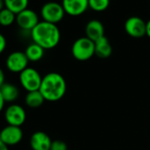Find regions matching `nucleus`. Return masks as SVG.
<instances>
[{
  "label": "nucleus",
  "mask_w": 150,
  "mask_h": 150,
  "mask_svg": "<svg viewBox=\"0 0 150 150\" xmlns=\"http://www.w3.org/2000/svg\"><path fill=\"white\" fill-rule=\"evenodd\" d=\"M28 0H5V7L16 15L28 9Z\"/></svg>",
  "instance_id": "nucleus-18"
},
{
  "label": "nucleus",
  "mask_w": 150,
  "mask_h": 150,
  "mask_svg": "<svg viewBox=\"0 0 150 150\" xmlns=\"http://www.w3.org/2000/svg\"><path fill=\"white\" fill-rule=\"evenodd\" d=\"M32 40L44 50H51L57 46L60 42V30L56 24L40 21L30 32Z\"/></svg>",
  "instance_id": "nucleus-2"
},
{
  "label": "nucleus",
  "mask_w": 150,
  "mask_h": 150,
  "mask_svg": "<svg viewBox=\"0 0 150 150\" xmlns=\"http://www.w3.org/2000/svg\"><path fill=\"white\" fill-rule=\"evenodd\" d=\"M44 51H45V50L43 48H42L40 45L36 44V43L33 42L27 47V49L25 50V54L30 62H37L43 57Z\"/></svg>",
  "instance_id": "nucleus-17"
},
{
  "label": "nucleus",
  "mask_w": 150,
  "mask_h": 150,
  "mask_svg": "<svg viewBox=\"0 0 150 150\" xmlns=\"http://www.w3.org/2000/svg\"><path fill=\"white\" fill-rule=\"evenodd\" d=\"M6 48V37L0 34V54H2Z\"/></svg>",
  "instance_id": "nucleus-22"
},
{
  "label": "nucleus",
  "mask_w": 150,
  "mask_h": 150,
  "mask_svg": "<svg viewBox=\"0 0 150 150\" xmlns=\"http://www.w3.org/2000/svg\"><path fill=\"white\" fill-rule=\"evenodd\" d=\"M51 143L50 137L42 131L34 132L29 141L32 150H50Z\"/></svg>",
  "instance_id": "nucleus-12"
},
{
  "label": "nucleus",
  "mask_w": 150,
  "mask_h": 150,
  "mask_svg": "<svg viewBox=\"0 0 150 150\" xmlns=\"http://www.w3.org/2000/svg\"><path fill=\"white\" fill-rule=\"evenodd\" d=\"M62 6L66 14L70 16H81L89 8L88 0H62Z\"/></svg>",
  "instance_id": "nucleus-11"
},
{
  "label": "nucleus",
  "mask_w": 150,
  "mask_h": 150,
  "mask_svg": "<svg viewBox=\"0 0 150 150\" xmlns=\"http://www.w3.org/2000/svg\"><path fill=\"white\" fill-rule=\"evenodd\" d=\"M5 80H6V75H5V72H4V71H3L1 68H0V88H1V87L6 83Z\"/></svg>",
  "instance_id": "nucleus-23"
},
{
  "label": "nucleus",
  "mask_w": 150,
  "mask_h": 150,
  "mask_svg": "<svg viewBox=\"0 0 150 150\" xmlns=\"http://www.w3.org/2000/svg\"><path fill=\"white\" fill-rule=\"evenodd\" d=\"M39 22L37 13L31 9H26L16 15V23L23 30L31 32Z\"/></svg>",
  "instance_id": "nucleus-10"
},
{
  "label": "nucleus",
  "mask_w": 150,
  "mask_h": 150,
  "mask_svg": "<svg viewBox=\"0 0 150 150\" xmlns=\"http://www.w3.org/2000/svg\"><path fill=\"white\" fill-rule=\"evenodd\" d=\"M66 81L58 72L51 71L42 77L39 91L43 96L45 101L57 102L61 100L66 93Z\"/></svg>",
  "instance_id": "nucleus-1"
},
{
  "label": "nucleus",
  "mask_w": 150,
  "mask_h": 150,
  "mask_svg": "<svg viewBox=\"0 0 150 150\" xmlns=\"http://www.w3.org/2000/svg\"><path fill=\"white\" fill-rule=\"evenodd\" d=\"M0 150H9L8 149V146H6L1 140H0Z\"/></svg>",
  "instance_id": "nucleus-25"
},
{
  "label": "nucleus",
  "mask_w": 150,
  "mask_h": 150,
  "mask_svg": "<svg viewBox=\"0 0 150 150\" xmlns=\"http://www.w3.org/2000/svg\"><path fill=\"white\" fill-rule=\"evenodd\" d=\"M146 35L150 38V20L146 22Z\"/></svg>",
  "instance_id": "nucleus-26"
},
{
  "label": "nucleus",
  "mask_w": 150,
  "mask_h": 150,
  "mask_svg": "<svg viewBox=\"0 0 150 150\" xmlns=\"http://www.w3.org/2000/svg\"><path fill=\"white\" fill-rule=\"evenodd\" d=\"M71 54L76 60H89L95 56V42L86 36L78 38L71 46Z\"/></svg>",
  "instance_id": "nucleus-3"
},
{
  "label": "nucleus",
  "mask_w": 150,
  "mask_h": 150,
  "mask_svg": "<svg viewBox=\"0 0 150 150\" xmlns=\"http://www.w3.org/2000/svg\"><path fill=\"white\" fill-rule=\"evenodd\" d=\"M42 77L40 72L32 67H28L20 73V83L21 87L28 92L36 91L40 89Z\"/></svg>",
  "instance_id": "nucleus-4"
},
{
  "label": "nucleus",
  "mask_w": 150,
  "mask_h": 150,
  "mask_svg": "<svg viewBox=\"0 0 150 150\" xmlns=\"http://www.w3.org/2000/svg\"><path fill=\"white\" fill-rule=\"evenodd\" d=\"M0 92H1L6 103L15 102L20 96V91L18 88L12 83H5L0 88Z\"/></svg>",
  "instance_id": "nucleus-15"
},
{
  "label": "nucleus",
  "mask_w": 150,
  "mask_h": 150,
  "mask_svg": "<svg viewBox=\"0 0 150 150\" xmlns=\"http://www.w3.org/2000/svg\"><path fill=\"white\" fill-rule=\"evenodd\" d=\"M44 102H45V99L39 90L28 92L25 97L26 105L31 109H36V108L41 107Z\"/></svg>",
  "instance_id": "nucleus-16"
},
{
  "label": "nucleus",
  "mask_w": 150,
  "mask_h": 150,
  "mask_svg": "<svg viewBox=\"0 0 150 150\" xmlns=\"http://www.w3.org/2000/svg\"><path fill=\"white\" fill-rule=\"evenodd\" d=\"M5 103H6V102H5V100H4V98H3V96H2L1 92H0V112H1V111L4 110Z\"/></svg>",
  "instance_id": "nucleus-24"
},
{
  "label": "nucleus",
  "mask_w": 150,
  "mask_h": 150,
  "mask_svg": "<svg viewBox=\"0 0 150 150\" xmlns=\"http://www.w3.org/2000/svg\"><path fill=\"white\" fill-rule=\"evenodd\" d=\"M16 21V14L7 8L0 11V25L3 27H9Z\"/></svg>",
  "instance_id": "nucleus-19"
},
{
  "label": "nucleus",
  "mask_w": 150,
  "mask_h": 150,
  "mask_svg": "<svg viewBox=\"0 0 150 150\" xmlns=\"http://www.w3.org/2000/svg\"><path fill=\"white\" fill-rule=\"evenodd\" d=\"M50 150H68V146L66 143L60 139L52 140Z\"/></svg>",
  "instance_id": "nucleus-21"
},
{
  "label": "nucleus",
  "mask_w": 150,
  "mask_h": 150,
  "mask_svg": "<svg viewBox=\"0 0 150 150\" xmlns=\"http://www.w3.org/2000/svg\"><path fill=\"white\" fill-rule=\"evenodd\" d=\"M86 37L93 42L99 40L104 35V27L103 24L97 20H92L88 21L85 28Z\"/></svg>",
  "instance_id": "nucleus-13"
},
{
  "label": "nucleus",
  "mask_w": 150,
  "mask_h": 150,
  "mask_svg": "<svg viewBox=\"0 0 150 150\" xmlns=\"http://www.w3.org/2000/svg\"><path fill=\"white\" fill-rule=\"evenodd\" d=\"M125 33L132 38H141L146 35V22L138 16L129 17L125 22Z\"/></svg>",
  "instance_id": "nucleus-6"
},
{
  "label": "nucleus",
  "mask_w": 150,
  "mask_h": 150,
  "mask_svg": "<svg viewBox=\"0 0 150 150\" xmlns=\"http://www.w3.org/2000/svg\"><path fill=\"white\" fill-rule=\"evenodd\" d=\"M4 6H5V0H0V11L5 8Z\"/></svg>",
  "instance_id": "nucleus-27"
},
{
  "label": "nucleus",
  "mask_w": 150,
  "mask_h": 150,
  "mask_svg": "<svg viewBox=\"0 0 150 150\" xmlns=\"http://www.w3.org/2000/svg\"><path fill=\"white\" fill-rule=\"evenodd\" d=\"M110 0H88L89 8L95 12H103L110 6Z\"/></svg>",
  "instance_id": "nucleus-20"
},
{
  "label": "nucleus",
  "mask_w": 150,
  "mask_h": 150,
  "mask_svg": "<svg viewBox=\"0 0 150 150\" xmlns=\"http://www.w3.org/2000/svg\"><path fill=\"white\" fill-rule=\"evenodd\" d=\"M5 118L9 125L21 127L27 118L26 110L19 104H11L5 111Z\"/></svg>",
  "instance_id": "nucleus-8"
},
{
  "label": "nucleus",
  "mask_w": 150,
  "mask_h": 150,
  "mask_svg": "<svg viewBox=\"0 0 150 150\" xmlns=\"http://www.w3.org/2000/svg\"><path fill=\"white\" fill-rule=\"evenodd\" d=\"M29 60L28 59L25 52L14 51L12 52L6 58V67L13 73H21L28 66Z\"/></svg>",
  "instance_id": "nucleus-7"
},
{
  "label": "nucleus",
  "mask_w": 150,
  "mask_h": 150,
  "mask_svg": "<svg viewBox=\"0 0 150 150\" xmlns=\"http://www.w3.org/2000/svg\"><path fill=\"white\" fill-rule=\"evenodd\" d=\"M23 139V132L21 127L7 125L0 132V140L6 146H15Z\"/></svg>",
  "instance_id": "nucleus-9"
},
{
  "label": "nucleus",
  "mask_w": 150,
  "mask_h": 150,
  "mask_svg": "<svg viewBox=\"0 0 150 150\" xmlns=\"http://www.w3.org/2000/svg\"><path fill=\"white\" fill-rule=\"evenodd\" d=\"M64 14L65 12L62 4L57 2H48L44 4L41 9V16L43 21L56 25L64 19Z\"/></svg>",
  "instance_id": "nucleus-5"
},
{
  "label": "nucleus",
  "mask_w": 150,
  "mask_h": 150,
  "mask_svg": "<svg viewBox=\"0 0 150 150\" xmlns=\"http://www.w3.org/2000/svg\"><path fill=\"white\" fill-rule=\"evenodd\" d=\"M112 54V46L106 36L95 42V55L99 58H108Z\"/></svg>",
  "instance_id": "nucleus-14"
}]
</instances>
